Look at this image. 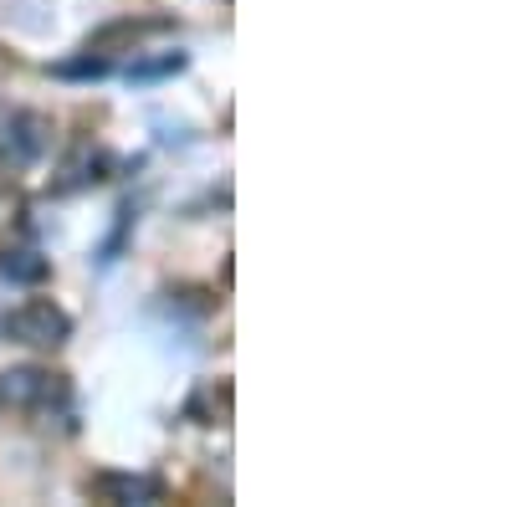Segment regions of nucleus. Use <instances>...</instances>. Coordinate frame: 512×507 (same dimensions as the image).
Returning a JSON list of instances; mask_svg holds the SVG:
<instances>
[{
    "label": "nucleus",
    "mask_w": 512,
    "mask_h": 507,
    "mask_svg": "<svg viewBox=\"0 0 512 507\" xmlns=\"http://www.w3.org/2000/svg\"><path fill=\"white\" fill-rule=\"evenodd\" d=\"M6 338L31 344V349H57V344H67V338H72V318L52 298H31L16 313H6Z\"/></svg>",
    "instance_id": "nucleus-1"
},
{
    "label": "nucleus",
    "mask_w": 512,
    "mask_h": 507,
    "mask_svg": "<svg viewBox=\"0 0 512 507\" xmlns=\"http://www.w3.org/2000/svg\"><path fill=\"white\" fill-rule=\"evenodd\" d=\"M57 374L52 369H36V364H21V369H6L0 374V410H36L57 395Z\"/></svg>",
    "instance_id": "nucleus-2"
},
{
    "label": "nucleus",
    "mask_w": 512,
    "mask_h": 507,
    "mask_svg": "<svg viewBox=\"0 0 512 507\" xmlns=\"http://www.w3.org/2000/svg\"><path fill=\"white\" fill-rule=\"evenodd\" d=\"M41 149H47V118L16 113L6 123V134H0V169H26L41 159Z\"/></svg>",
    "instance_id": "nucleus-3"
},
{
    "label": "nucleus",
    "mask_w": 512,
    "mask_h": 507,
    "mask_svg": "<svg viewBox=\"0 0 512 507\" xmlns=\"http://www.w3.org/2000/svg\"><path fill=\"white\" fill-rule=\"evenodd\" d=\"M98 492L108 502H123V507H144V502H159L164 497V482L149 477V472H113V477H98Z\"/></svg>",
    "instance_id": "nucleus-4"
},
{
    "label": "nucleus",
    "mask_w": 512,
    "mask_h": 507,
    "mask_svg": "<svg viewBox=\"0 0 512 507\" xmlns=\"http://www.w3.org/2000/svg\"><path fill=\"white\" fill-rule=\"evenodd\" d=\"M47 257H36V251L16 246V251H0V277L6 282H21V287H36V282H47Z\"/></svg>",
    "instance_id": "nucleus-5"
},
{
    "label": "nucleus",
    "mask_w": 512,
    "mask_h": 507,
    "mask_svg": "<svg viewBox=\"0 0 512 507\" xmlns=\"http://www.w3.org/2000/svg\"><path fill=\"white\" fill-rule=\"evenodd\" d=\"M185 67V52H164L159 62H134V82H154V77H175Z\"/></svg>",
    "instance_id": "nucleus-6"
},
{
    "label": "nucleus",
    "mask_w": 512,
    "mask_h": 507,
    "mask_svg": "<svg viewBox=\"0 0 512 507\" xmlns=\"http://www.w3.org/2000/svg\"><path fill=\"white\" fill-rule=\"evenodd\" d=\"M52 72H57V77H103V72H108V62H103V57H93V47H88V57H77V62H57Z\"/></svg>",
    "instance_id": "nucleus-7"
}]
</instances>
